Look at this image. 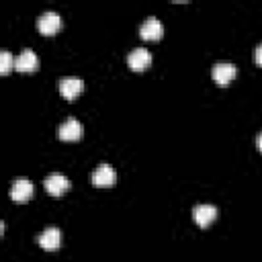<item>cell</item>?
<instances>
[{"mask_svg": "<svg viewBox=\"0 0 262 262\" xmlns=\"http://www.w3.org/2000/svg\"><path fill=\"white\" fill-rule=\"evenodd\" d=\"M59 27H61V18H59L57 12H43V14L39 16V20H37V29H39V33L45 35V37L55 35V33L59 31Z\"/></svg>", "mask_w": 262, "mask_h": 262, "instance_id": "1", "label": "cell"}, {"mask_svg": "<svg viewBox=\"0 0 262 262\" xmlns=\"http://www.w3.org/2000/svg\"><path fill=\"white\" fill-rule=\"evenodd\" d=\"M14 68V57L10 55V51H2L0 53V74H8Z\"/></svg>", "mask_w": 262, "mask_h": 262, "instance_id": "13", "label": "cell"}, {"mask_svg": "<svg viewBox=\"0 0 262 262\" xmlns=\"http://www.w3.org/2000/svg\"><path fill=\"white\" fill-rule=\"evenodd\" d=\"M162 33H164V29H162V23L158 18H147L139 29V35L145 41H158L162 37Z\"/></svg>", "mask_w": 262, "mask_h": 262, "instance_id": "12", "label": "cell"}, {"mask_svg": "<svg viewBox=\"0 0 262 262\" xmlns=\"http://www.w3.org/2000/svg\"><path fill=\"white\" fill-rule=\"evenodd\" d=\"M84 90V82L80 78H61L59 80V92L66 100H74Z\"/></svg>", "mask_w": 262, "mask_h": 262, "instance_id": "6", "label": "cell"}, {"mask_svg": "<svg viewBox=\"0 0 262 262\" xmlns=\"http://www.w3.org/2000/svg\"><path fill=\"white\" fill-rule=\"evenodd\" d=\"M37 242H39V246H41L43 250L53 252V250H57L59 244H61V233H59L57 227H47V229L37 237Z\"/></svg>", "mask_w": 262, "mask_h": 262, "instance_id": "11", "label": "cell"}, {"mask_svg": "<svg viewBox=\"0 0 262 262\" xmlns=\"http://www.w3.org/2000/svg\"><path fill=\"white\" fill-rule=\"evenodd\" d=\"M254 59H256L258 66H262V43L256 47V51H254Z\"/></svg>", "mask_w": 262, "mask_h": 262, "instance_id": "14", "label": "cell"}, {"mask_svg": "<svg viewBox=\"0 0 262 262\" xmlns=\"http://www.w3.org/2000/svg\"><path fill=\"white\" fill-rule=\"evenodd\" d=\"M115 180H117V174L108 164H102L92 172V184L94 186H113Z\"/></svg>", "mask_w": 262, "mask_h": 262, "instance_id": "10", "label": "cell"}, {"mask_svg": "<svg viewBox=\"0 0 262 262\" xmlns=\"http://www.w3.org/2000/svg\"><path fill=\"white\" fill-rule=\"evenodd\" d=\"M217 217V209L213 205H196L192 209V219L199 227H207L209 223H213Z\"/></svg>", "mask_w": 262, "mask_h": 262, "instance_id": "9", "label": "cell"}, {"mask_svg": "<svg viewBox=\"0 0 262 262\" xmlns=\"http://www.w3.org/2000/svg\"><path fill=\"white\" fill-rule=\"evenodd\" d=\"M256 145H258V149H260V154H262V133L258 135V139H256Z\"/></svg>", "mask_w": 262, "mask_h": 262, "instance_id": "15", "label": "cell"}, {"mask_svg": "<svg viewBox=\"0 0 262 262\" xmlns=\"http://www.w3.org/2000/svg\"><path fill=\"white\" fill-rule=\"evenodd\" d=\"M35 192V186L27 178H16L10 186V199L14 203H27Z\"/></svg>", "mask_w": 262, "mask_h": 262, "instance_id": "2", "label": "cell"}, {"mask_svg": "<svg viewBox=\"0 0 262 262\" xmlns=\"http://www.w3.org/2000/svg\"><path fill=\"white\" fill-rule=\"evenodd\" d=\"M213 80L219 84V86H227L233 78H235V74H237V70H235V66L233 63H225V61H221V63H215L213 66Z\"/></svg>", "mask_w": 262, "mask_h": 262, "instance_id": "5", "label": "cell"}, {"mask_svg": "<svg viewBox=\"0 0 262 262\" xmlns=\"http://www.w3.org/2000/svg\"><path fill=\"white\" fill-rule=\"evenodd\" d=\"M43 186H45V190L51 194V196H61L68 188H70V180L63 176V174H49V176H45V180H43Z\"/></svg>", "mask_w": 262, "mask_h": 262, "instance_id": "3", "label": "cell"}, {"mask_svg": "<svg viewBox=\"0 0 262 262\" xmlns=\"http://www.w3.org/2000/svg\"><path fill=\"white\" fill-rule=\"evenodd\" d=\"M57 137L61 141H78L82 137V125L76 119H68L66 123L59 125L57 129Z\"/></svg>", "mask_w": 262, "mask_h": 262, "instance_id": "8", "label": "cell"}, {"mask_svg": "<svg viewBox=\"0 0 262 262\" xmlns=\"http://www.w3.org/2000/svg\"><path fill=\"white\" fill-rule=\"evenodd\" d=\"M127 63H129V68H131L133 72L147 70V68L151 66V53H149L147 49L137 47V49H133V51L127 55Z\"/></svg>", "mask_w": 262, "mask_h": 262, "instance_id": "4", "label": "cell"}, {"mask_svg": "<svg viewBox=\"0 0 262 262\" xmlns=\"http://www.w3.org/2000/svg\"><path fill=\"white\" fill-rule=\"evenodd\" d=\"M16 72H35L39 68V57L33 49H23L20 55L14 59Z\"/></svg>", "mask_w": 262, "mask_h": 262, "instance_id": "7", "label": "cell"}]
</instances>
